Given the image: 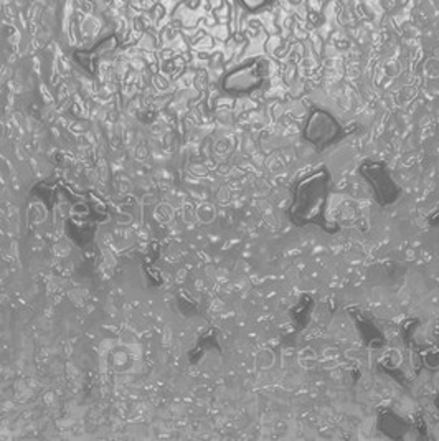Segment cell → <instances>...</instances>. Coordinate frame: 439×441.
I'll return each mask as SVG.
<instances>
[{"label":"cell","instance_id":"cell-4","mask_svg":"<svg viewBox=\"0 0 439 441\" xmlns=\"http://www.w3.org/2000/svg\"><path fill=\"white\" fill-rule=\"evenodd\" d=\"M240 2L246 7L248 10H260L264 7L266 4H269V0H240Z\"/></svg>","mask_w":439,"mask_h":441},{"label":"cell","instance_id":"cell-1","mask_svg":"<svg viewBox=\"0 0 439 441\" xmlns=\"http://www.w3.org/2000/svg\"><path fill=\"white\" fill-rule=\"evenodd\" d=\"M263 63L261 61H251L248 65L231 71L227 78H225V89L233 93H244L249 89L256 88L263 80Z\"/></svg>","mask_w":439,"mask_h":441},{"label":"cell","instance_id":"cell-3","mask_svg":"<svg viewBox=\"0 0 439 441\" xmlns=\"http://www.w3.org/2000/svg\"><path fill=\"white\" fill-rule=\"evenodd\" d=\"M306 136L315 140V142H324L335 136V123L324 113H315L311 118V123L307 126Z\"/></svg>","mask_w":439,"mask_h":441},{"label":"cell","instance_id":"cell-2","mask_svg":"<svg viewBox=\"0 0 439 441\" xmlns=\"http://www.w3.org/2000/svg\"><path fill=\"white\" fill-rule=\"evenodd\" d=\"M118 45H119L118 36H114V35L106 36V38H102V40H99L98 43H96L93 48L75 52V60L78 61L80 65L86 69V71L94 73L96 66H98V60L101 58L102 55L114 52Z\"/></svg>","mask_w":439,"mask_h":441}]
</instances>
